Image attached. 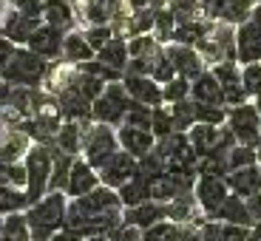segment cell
Returning a JSON list of instances; mask_svg holds the SVG:
<instances>
[{"instance_id":"1","label":"cell","mask_w":261,"mask_h":241,"mask_svg":"<svg viewBox=\"0 0 261 241\" xmlns=\"http://www.w3.org/2000/svg\"><path fill=\"white\" fill-rule=\"evenodd\" d=\"M65 207L68 196L63 190H48L43 199L32 202L26 207V222L32 230V241H48L65 224Z\"/></svg>"},{"instance_id":"2","label":"cell","mask_w":261,"mask_h":241,"mask_svg":"<svg viewBox=\"0 0 261 241\" xmlns=\"http://www.w3.org/2000/svg\"><path fill=\"white\" fill-rule=\"evenodd\" d=\"M48 60H43L40 54H34L32 48L20 46L14 51L12 63L3 68L0 79L9 85H23V88H43V79L48 74Z\"/></svg>"},{"instance_id":"3","label":"cell","mask_w":261,"mask_h":241,"mask_svg":"<svg viewBox=\"0 0 261 241\" xmlns=\"http://www.w3.org/2000/svg\"><path fill=\"white\" fill-rule=\"evenodd\" d=\"M119 150V139H117V128L102 122H83V153L80 156L91 168H102L108 159Z\"/></svg>"},{"instance_id":"4","label":"cell","mask_w":261,"mask_h":241,"mask_svg":"<svg viewBox=\"0 0 261 241\" xmlns=\"http://www.w3.org/2000/svg\"><path fill=\"white\" fill-rule=\"evenodd\" d=\"M130 105H134V99L125 91L122 79L119 83H108L102 88V94L91 102V119L102 125H111V128H119Z\"/></svg>"},{"instance_id":"5","label":"cell","mask_w":261,"mask_h":241,"mask_svg":"<svg viewBox=\"0 0 261 241\" xmlns=\"http://www.w3.org/2000/svg\"><path fill=\"white\" fill-rule=\"evenodd\" d=\"M26 165V193L32 202L43 199L48 193V179H51V142H34L29 153L23 156Z\"/></svg>"},{"instance_id":"6","label":"cell","mask_w":261,"mask_h":241,"mask_svg":"<svg viewBox=\"0 0 261 241\" xmlns=\"http://www.w3.org/2000/svg\"><path fill=\"white\" fill-rule=\"evenodd\" d=\"M196 51L202 54V60L210 65L216 63H227V60H236V26H227V23H210L204 37L196 43ZM239 63V60H236Z\"/></svg>"},{"instance_id":"7","label":"cell","mask_w":261,"mask_h":241,"mask_svg":"<svg viewBox=\"0 0 261 241\" xmlns=\"http://www.w3.org/2000/svg\"><path fill=\"white\" fill-rule=\"evenodd\" d=\"M188 139H190V148L199 159L210 156V153H227L230 148L236 145L233 133H230L227 125H204V122H196L193 128L188 130Z\"/></svg>"},{"instance_id":"8","label":"cell","mask_w":261,"mask_h":241,"mask_svg":"<svg viewBox=\"0 0 261 241\" xmlns=\"http://www.w3.org/2000/svg\"><path fill=\"white\" fill-rule=\"evenodd\" d=\"M224 125L230 128L236 142L255 145V148L261 145V114H258L253 99L236 105V108H227V122Z\"/></svg>"},{"instance_id":"9","label":"cell","mask_w":261,"mask_h":241,"mask_svg":"<svg viewBox=\"0 0 261 241\" xmlns=\"http://www.w3.org/2000/svg\"><path fill=\"white\" fill-rule=\"evenodd\" d=\"M236 60L239 65L261 63V6H255L253 14L236 26Z\"/></svg>"},{"instance_id":"10","label":"cell","mask_w":261,"mask_h":241,"mask_svg":"<svg viewBox=\"0 0 261 241\" xmlns=\"http://www.w3.org/2000/svg\"><path fill=\"white\" fill-rule=\"evenodd\" d=\"M230 196L227 179L224 176H210V173H199L193 182V199L199 204L204 219H213V213L222 207V202Z\"/></svg>"},{"instance_id":"11","label":"cell","mask_w":261,"mask_h":241,"mask_svg":"<svg viewBox=\"0 0 261 241\" xmlns=\"http://www.w3.org/2000/svg\"><path fill=\"white\" fill-rule=\"evenodd\" d=\"M210 71L216 74V79H219V85H222L224 105H227V108H236V105H242V102H250L247 91H244V85H242V65L236 63V60L210 65Z\"/></svg>"},{"instance_id":"12","label":"cell","mask_w":261,"mask_h":241,"mask_svg":"<svg viewBox=\"0 0 261 241\" xmlns=\"http://www.w3.org/2000/svg\"><path fill=\"white\" fill-rule=\"evenodd\" d=\"M204 17L210 23H227V26H239L253 14L255 3L250 0H202Z\"/></svg>"},{"instance_id":"13","label":"cell","mask_w":261,"mask_h":241,"mask_svg":"<svg viewBox=\"0 0 261 241\" xmlns=\"http://www.w3.org/2000/svg\"><path fill=\"white\" fill-rule=\"evenodd\" d=\"M43 20H37V17H26L23 12H17L14 6H9L6 3V9H3V20H0V34L6 40H12L14 46H29V40H32V34H34V29L40 26Z\"/></svg>"},{"instance_id":"14","label":"cell","mask_w":261,"mask_h":241,"mask_svg":"<svg viewBox=\"0 0 261 241\" xmlns=\"http://www.w3.org/2000/svg\"><path fill=\"white\" fill-rule=\"evenodd\" d=\"M63 40H65V32L57 26H48V23H40L34 29L32 40H29V46L34 54H40L43 60L54 63V60H63Z\"/></svg>"},{"instance_id":"15","label":"cell","mask_w":261,"mask_h":241,"mask_svg":"<svg viewBox=\"0 0 261 241\" xmlns=\"http://www.w3.org/2000/svg\"><path fill=\"white\" fill-rule=\"evenodd\" d=\"M122 85H125V91L130 94L134 102H142V105H148V108L165 105L162 85L153 77H148V74H122Z\"/></svg>"},{"instance_id":"16","label":"cell","mask_w":261,"mask_h":241,"mask_svg":"<svg viewBox=\"0 0 261 241\" xmlns=\"http://www.w3.org/2000/svg\"><path fill=\"white\" fill-rule=\"evenodd\" d=\"M134 173H137V156H130L128 150L119 148L117 153L99 168V182L108 184V188H114V190H119Z\"/></svg>"},{"instance_id":"17","label":"cell","mask_w":261,"mask_h":241,"mask_svg":"<svg viewBox=\"0 0 261 241\" xmlns=\"http://www.w3.org/2000/svg\"><path fill=\"white\" fill-rule=\"evenodd\" d=\"M165 51H168L170 63H173V68H176L179 77L185 79H196L202 71H207V63L202 60V54L196 51L193 46H182V43H168L165 46Z\"/></svg>"},{"instance_id":"18","label":"cell","mask_w":261,"mask_h":241,"mask_svg":"<svg viewBox=\"0 0 261 241\" xmlns=\"http://www.w3.org/2000/svg\"><path fill=\"white\" fill-rule=\"evenodd\" d=\"M97 184H99V170L91 168L83 156H77L71 165V173H68V182H65V196L68 199H80V196L91 193Z\"/></svg>"},{"instance_id":"19","label":"cell","mask_w":261,"mask_h":241,"mask_svg":"<svg viewBox=\"0 0 261 241\" xmlns=\"http://www.w3.org/2000/svg\"><path fill=\"white\" fill-rule=\"evenodd\" d=\"M117 139H119V148L128 150L130 156L142 159L145 153L156 148V137L150 133L148 128H134V125H119L117 128Z\"/></svg>"},{"instance_id":"20","label":"cell","mask_w":261,"mask_h":241,"mask_svg":"<svg viewBox=\"0 0 261 241\" xmlns=\"http://www.w3.org/2000/svg\"><path fill=\"white\" fill-rule=\"evenodd\" d=\"M34 139L23 128H3L0 130V162H23Z\"/></svg>"},{"instance_id":"21","label":"cell","mask_w":261,"mask_h":241,"mask_svg":"<svg viewBox=\"0 0 261 241\" xmlns=\"http://www.w3.org/2000/svg\"><path fill=\"white\" fill-rule=\"evenodd\" d=\"M40 20H43V23H48V26L63 29V32H71V29L80 26L71 0H43Z\"/></svg>"},{"instance_id":"22","label":"cell","mask_w":261,"mask_h":241,"mask_svg":"<svg viewBox=\"0 0 261 241\" xmlns=\"http://www.w3.org/2000/svg\"><path fill=\"white\" fill-rule=\"evenodd\" d=\"M168 219V210H165L162 202H142V204H134V207H122V222L134 224L139 230H148L153 227L156 222H165Z\"/></svg>"},{"instance_id":"23","label":"cell","mask_w":261,"mask_h":241,"mask_svg":"<svg viewBox=\"0 0 261 241\" xmlns=\"http://www.w3.org/2000/svg\"><path fill=\"white\" fill-rule=\"evenodd\" d=\"M190 99L193 102H204V105H224V91L222 85H219V79H216V74L210 71H202L196 79H190ZM227 108V105H224Z\"/></svg>"},{"instance_id":"24","label":"cell","mask_w":261,"mask_h":241,"mask_svg":"<svg viewBox=\"0 0 261 241\" xmlns=\"http://www.w3.org/2000/svg\"><path fill=\"white\" fill-rule=\"evenodd\" d=\"M224 179H227L230 193L242 196V199H250V196L261 193V170H258V165H250V168L230 170V173H227Z\"/></svg>"},{"instance_id":"25","label":"cell","mask_w":261,"mask_h":241,"mask_svg":"<svg viewBox=\"0 0 261 241\" xmlns=\"http://www.w3.org/2000/svg\"><path fill=\"white\" fill-rule=\"evenodd\" d=\"M213 219L222 222V224H247V227L255 224L253 213H250V207H247V199H242V196H236V193H230L227 199H224L222 207L213 213Z\"/></svg>"},{"instance_id":"26","label":"cell","mask_w":261,"mask_h":241,"mask_svg":"<svg viewBox=\"0 0 261 241\" xmlns=\"http://www.w3.org/2000/svg\"><path fill=\"white\" fill-rule=\"evenodd\" d=\"M97 57L91 46H88V40H85V32L83 29H71V32H65V40H63V60L71 65H83L88 60Z\"/></svg>"},{"instance_id":"27","label":"cell","mask_w":261,"mask_h":241,"mask_svg":"<svg viewBox=\"0 0 261 241\" xmlns=\"http://www.w3.org/2000/svg\"><path fill=\"white\" fill-rule=\"evenodd\" d=\"M150 190H153V182H148V179L137 170L117 193H119V199H122V207H134V204H142V202H150V199H153Z\"/></svg>"},{"instance_id":"28","label":"cell","mask_w":261,"mask_h":241,"mask_svg":"<svg viewBox=\"0 0 261 241\" xmlns=\"http://www.w3.org/2000/svg\"><path fill=\"white\" fill-rule=\"evenodd\" d=\"M51 145L60 150H65V153H71V156H80V153H83V122L65 119V122L60 125V130L54 133Z\"/></svg>"},{"instance_id":"29","label":"cell","mask_w":261,"mask_h":241,"mask_svg":"<svg viewBox=\"0 0 261 241\" xmlns=\"http://www.w3.org/2000/svg\"><path fill=\"white\" fill-rule=\"evenodd\" d=\"M97 60H102L105 65H111V68H117V71L125 74V68H128L130 63V54H128V40L119 37V34H114L108 43H105L102 48L97 51Z\"/></svg>"},{"instance_id":"30","label":"cell","mask_w":261,"mask_h":241,"mask_svg":"<svg viewBox=\"0 0 261 241\" xmlns=\"http://www.w3.org/2000/svg\"><path fill=\"white\" fill-rule=\"evenodd\" d=\"M74 159L77 156H71V153H65V150L51 145V179H48V190H63L65 193V182H68Z\"/></svg>"},{"instance_id":"31","label":"cell","mask_w":261,"mask_h":241,"mask_svg":"<svg viewBox=\"0 0 261 241\" xmlns=\"http://www.w3.org/2000/svg\"><path fill=\"white\" fill-rule=\"evenodd\" d=\"M0 241H32V230H29L26 213H9V216H3Z\"/></svg>"},{"instance_id":"32","label":"cell","mask_w":261,"mask_h":241,"mask_svg":"<svg viewBox=\"0 0 261 241\" xmlns=\"http://www.w3.org/2000/svg\"><path fill=\"white\" fill-rule=\"evenodd\" d=\"M32 204V196L20 188H6L0 184V216L9 213H26V207Z\"/></svg>"},{"instance_id":"33","label":"cell","mask_w":261,"mask_h":241,"mask_svg":"<svg viewBox=\"0 0 261 241\" xmlns=\"http://www.w3.org/2000/svg\"><path fill=\"white\" fill-rule=\"evenodd\" d=\"M173 32H176V17H173V12H170L168 3H165V6H159L156 14H153V29H150V34L156 37V43L168 46L170 40H173Z\"/></svg>"},{"instance_id":"34","label":"cell","mask_w":261,"mask_h":241,"mask_svg":"<svg viewBox=\"0 0 261 241\" xmlns=\"http://www.w3.org/2000/svg\"><path fill=\"white\" fill-rule=\"evenodd\" d=\"M258 162V148L255 145H242L236 142L233 148L227 150V168L239 170V168H250V165Z\"/></svg>"},{"instance_id":"35","label":"cell","mask_w":261,"mask_h":241,"mask_svg":"<svg viewBox=\"0 0 261 241\" xmlns=\"http://www.w3.org/2000/svg\"><path fill=\"white\" fill-rule=\"evenodd\" d=\"M168 108H170V114H173V125H176V130L188 133V130L196 125V102L190 97L182 99V102L168 105Z\"/></svg>"},{"instance_id":"36","label":"cell","mask_w":261,"mask_h":241,"mask_svg":"<svg viewBox=\"0 0 261 241\" xmlns=\"http://www.w3.org/2000/svg\"><path fill=\"white\" fill-rule=\"evenodd\" d=\"M176 130V125H173V114H170L168 105H156L153 108V114H150V133L156 139H165L170 137Z\"/></svg>"},{"instance_id":"37","label":"cell","mask_w":261,"mask_h":241,"mask_svg":"<svg viewBox=\"0 0 261 241\" xmlns=\"http://www.w3.org/2000/svg\"><path fill=\"white\" fill-rule=\"evenodd\" d=\"M142 241H179V224L170 219L156 222L153 227L142 230Z\"/></svg>"},{"instance_id":"38","label":"cell","mask_w":261,"mask_h":241,"mask_svg":"<svg viewBox=\"0 0 261 241\" xmlns=\"http://www.w3.org/2000/svg\"><path fill=\"white\" fill-rule=\"evenodd\" d=\"M188 97H190V79L179 77V74L170 79V83L162 85V99H165V105L182 102V99H188Z\"/></svg>"},{"instance_id":"39","label":"cell","mask_w":261,"mask_h":241,"mask_svg":"<svg viewBox=\"0 0 261 241\" xmlns=\"http://www.w3.org/2000/svg\"><path fill=\"white\" fill-rule=\"evenodd\" d=\"M137 170L148 179V182H156V179L165 173V159L159 156L156 150H150V153H145L142 159H137Z\"/></svg>"},{"instance_id":"40","label":"cell","mask_w":261,"mask_h":241,"mask_svg":"<svg viewBox=\"0 0 261 241\" xmlns=\"http://www.w3.org/2000/svg\"><path fill=\"white\" fill-rule=\"evenodd\" d=\"M150 77L156 79L159 85H165V83H170V79L176 77V68H173V63H170V57H168V51H159L156 57H153V65H150Z\"/></svg>"},{"instance_id":"41","label":"cell","mask_w":261,"mask_h":241,"mask_svg":"<svg viewBox=\"0 0 261 241\" xmlns=\"http://www.w3.org/2000/svg\"><path fill=\"white\" fill-rule=\"evenodd\" d=\"M196 122H204V125H224V122H227V108H224V105H204V102H196Z\"/></svg>"},{"instance_id":"42","label":"cell","mask_w":261,"mask_h":241,"mask_svg":"<svg viewBox=\"0 0 261 241\" xmlns=\"http://www.w3.org/2000/svg\"><path fill=\"white\" fill-rule=\"evenodd\" d=\"M242 85L250 99H255L261 94V63H247L242 65Z\"/></svg>"},{"instance_id":"43","label":"cell","mask_w":261,"mask_h":241,"mask_svg":"<svg viewBox=\"0 0 261 241\" xmlns=\"http://www.w3.org/2000/svg\"><path fill=\"white\" fill-rule=\"evenodd\" d=\"M83 32H85V40H88V46H91L94 51H99V48H102L105 43H108V40L114 37L111 23H99V26H85Z\"/></svg>"},{"instance_id":"44","label":"cell","mask_w":261,"mask_h":241,"mask_svg":"<svg viewBox=\"0 0 261 241\" xmlns=\"http://www.w3.org/2000/svg\"><path fill=\"white\" fill-rule=\"evenodd\" d=\"M150 114H153V108H148V105H142V102H134L128 108V114H125L122 125H134V128H148L150 130Z\"/></svg>"},{"instance_id":"45","label":"cell","mask_w":261,"mask_h":241,"mask_svg":"<svg viewBox=\"0 0 261 241\" xmlns=\"http://www.w3.org/2000/svg\"><path fill=\"white\" fill-rule=\"evenodd\" d=\"M108 238L111 241H142V230L134 227V224H128V222H122Z\"/></svg>"},{"instance_id":"46","label":"cell","mask_w":261,"mask_h":241,"mask_svg":"<svg viewBox=\"0 0 261 241\" xmlns=\"http://www.w3.org/2000/svg\"><path fill=\"white\" fill-rule=\"evenodd\" d=\"M250 230L247 224H222V241H247Z\"/></svg>"},{"instance_id":"47","label":"cell","mask_w":261,"mask_h":241,"mask_svg":"<svg viewBox=\"0 0 261 241\" xmlns=\"http://www.w3.org/2000/svg\"><path fill=\"white\" fill-rule=\"evenodd\" d=\"M9 6H14L17 12H23L26 17H37V20H40V9H43V0H14V3H9Z\"/></svg>"},{"instance_id":"48","label":"cell","mask_w":261,"mask_h":241,"mask_svg":"<svg viewBox=\"0 0 261 241\" xmlns=\"http://www.w3.org/2000/svg\"><path fill=\"white\" fill-rule=\"evenodd\" d=\"M202 241H222V222L204 219L202 222Z\"/></svg>"},{"instance_id":"49","label":"cell","mask_w":261,"mask_h":241,"mask_svg":"<svg viewBox=\"0 0 261 241\" xmlns=\"http://www.w3.org/2000/svg\"><path fill=\"white\" fill-rule=\"evenodd\" d=\"M14 51H17V46H14L12 40H6L3 34H0V74H3V68H6L9 63H12Z\"/></svg>"},{"instance_id":"50","label":"cell","mask_w":261,"mask_h":241,"mask_svg":"<svg viewBox=\"0 0 261 241\" xmlns=\"http://www.w3.org/2000/svg\"><path fill=\"white\" fill-rule=\"evenodd\" d=\"M48 241H85V235L77 233V230H71V227H60Z\"/></svg>"},{"instance_id":"51","label":"cell","mask_w":261,"mask_h":241,"mask_svg":"<svg viewBox=\"0 0 261 241\" xmlns=\"http://www.w3.org/2000/svg\"><path fill=\"white\" fill-rule=\"evenodd\" d=\"M85 241H111L108 235H85Z\"/></svg>"},{"instance_id":"52","label":"cell","mask_w":261,"mask_h":241,"mask_svg":"<svg viewBox=\"0 0 261 241\" xmlns=\"http://www.w3.org/2000/svg\"><path fill=\"white\" fill-rule=\"evenodd\" d=\"M253 102H255V108H258V114H261V94H258V97L253 99Z\"/></svg>"},{"instance_id":"53","label":"cell","mask_w":261,"mask_h":241,"mask_svg":"<svg viewBox=\"0 0 261 241\" xmlns=\"http://www.w3.org/2000/svg\"><path fill=\"white\" fill-rule=\"evenodd\" d=\"M255 165H258V170H261V145H258V162H255Z\"/></svg>"},{"instance_id":"54","label":"cell","mask_w":261,"mask_h":241,"mask_svg":"<svg viewBox=\"0 0 261 241\" xmlns=\"http://www.w3.org/2000/svg\"><path fill=\"white\" fill-rule=\"evenodd\" d=\"M250 3H255V6H261V0H250Z\"/></svg>"},{"instance_id":"55","label":"cell","mask_w":261,"mask_h":241,"mask_svg":"<svg viewBox=\"0 0 261 241\" xmlns=\"http://www.w3.org/2000/svg\"><path fill=\"white\" fill-rule=\"evenodd\" d=\"M3 128H6V125H3V119H0V130H3Z\"/></svg>"},{"instance_id":"56","label":"cell","mask_w":261,"mask_h":241,"mask_svg":"<svg viewBox=\"0 0 261 241\" xmlns=\"http://www.w3.org/2000/svg\"><path fill=\"white\" fill-rule=\"evenodd\" d=\"M3 3H14V0H3Z\"/></svg>"}]
</instances>
